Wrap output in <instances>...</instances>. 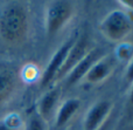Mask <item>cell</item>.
Masks as SVG:
<instances>
[{
    "label": "cell",
    "instance_id": "6da1fadb",
    "mask_svg": "<svg viewBox=\"0 0 133 130\" xmlns=\"http://www.w3.org/2000/svg\"><path fill=\"white\" fill-rule=\"evenodd\" d=\"M29 13L25 5L12 2L0 14V36L9 45L22 44L29 33Z\"/></svg>",
    "mask_w": 133,
    "mask_h": 130
},
{
    "label": "cell",
    "instance_id": "7a4b0ae2",
    "mask_svg": "<svg viewBox=\"0 0 133 130\" xmlns=\"http://www.w3.org/2000/svg\"><path fill=\"white\" fill-rule=\"evenodd\" d=\"M98 29L108 41L122 44L132 34L133 22L124 9H113L101 20Z\"/></svg>",
    "mask_w": 133,
    "mask_h": 130
},
{
    "label": "cell",
    "instance_id": "3957f363",
    "mask_svg": "<svg viewBox=\"0 0 133 130\" xmlns=\"http://www.w3.org/2000/svg\"><path fill=\"white\" fill-rule=\"evenodd\" d=\"M76 13V8L71 1L54 0L47 4L44 11V26L48 36H55L65 28Z\"/></svg>",
    "mask_w": 133,
    "mask_h": 130
},
{
    "label": "cell",
    "instance_id": "277c9868",
    "mask_svg": "<svg viewBox=\"0 0 133 130\" xmlns=\"http://www.w3.org/2000/svg\"><path fill=\"white\" fill-rule=\"evenodd\" d=\"M112 110V102L106 100L97 101L87 110L83 117V130H98L105 127Z\"/></svg>",
    "mask_w": 133,
    "mask_h": 130
},
{
    "label": "cell",
    "instance_id": "5b68a950",
    "mask_svg": "<svg viewBox=\"0 0 133 130\" xmlns=\"http://www.w3.org/2000/svg\"><path fill=\"white\" fill-rule=\"evenodd\" d=\"M116 69V61L111 59L110 56H101L84 75L82 79L83 83L92 84V86H97V84H102L111 77Z\"/></svg>",
    "mask_w": 133,
    "mask_h": 130
},
{
    "label": "cell",
    "instance_id": "8992f818",
    "mask_svg": "<svg viewBox=\"0 0 133 130\" xmlns=\"http://www.w3.org/2000/svg\"><path fill=\"white\" fill-rule=\"evenodd\" d=\"M74 42H75V39L68 40L61 47H58L57 51L54 53L53 58L49 60L46 69L43 70V73L41 75V82H40V84H41L42 88H47L49 84H51V82L55 81L56 76H57L58 72L62 68L63 63L65 61V58L68 55L69 51H70L71 46L74 45Z\"/></svg>",
    "mask_w": 133,
    "mask_h": 130
},
{
    "label": "cell",
    "instance_id": "52a82bcc",
    "mask_svg": "<svg viewBox=\"0 0 133 130\" xmlns=\"http://www.w3.org/2000/svg\"><path fill=\"white\" fill-rule=\"evenodd\" d=\"M82 108V100L77 97H69L61 101L54 113V126L57 129L66 127L72 121Z\"/></svg>",
    "mask_w": 133,
    "mask_h": 130
},
{
    "label": "cell",
    "instance_id": "ba28073f",
    "mask_svg": "<svg viewBox=\"0 0 133 130\" xmlns=\"http://www.w3.org/2000/svg\"><path fill=\"white\" fill-rule=\"evenodd\" d=\"M89 51H90L89 49V41H88V39L85 36H82V38H79V39L75 40L74 45L71 46L70 51H69L68 55H66L65 61H64V63H63L62 68H61V70L58 72L57 76H56L55 81L57 82V81H60V79L62 80L63 77H65V75L70 72L71 68H72L78 61L82 60L83 56H84Z\"/></svg>",
    "mask_w": 133,
    "mask_h": 130
},
{
    "label": "cell",
    "instance_id": "9c48e42d",
    "mask_svg": "<svg viewBox=\"0 0 133 130\" xmlns=\"http://www.w3.org/2000/svg\"><path fill=\"white\" fill-rule=\"evenodd\" d=\"M99 56V51L97 48L90 49L81 61H78L75 66L70 69V72L65 75L66 79V86L70 87L74 84L78 83V82L82 81V79L84 77V75L87 74V72L89 70V68L96 62Z\"/></svg>",
    "mask_w": 133,
    "mask_h": 130
},
{
    "label": "cell",
    "instance_id": "30bf717a",
    "mask_svg": "<svg viewBox=\"0 0 133 130\" xmlns=\"http://www.w3.org/2000/svg\"><path fill=\"white\" fill-rule=\"evenodd\" d=\"M60 91V89L55 87V88L46 91L37 102V113H39L37 116L43 122L49 121L51 117V114L55 113L56 108L58 106V101L61 98Z\"/></svg>",
    "mask_w": 133,
    "mask_h": 130
},
{
    "label": "cell",
    "instance_id": "8fae6325",
    "mask_svg": "<svg viewBox=\"0 0 133 130\" xmlns=\"http://www.w3.org/2000/svg\"><path fill=\"white\" fill-rule=\"evenodd\" d=\"M18 87V79L13 72L0 69V106L5 104L13 97Z\"/></svg>",
    "mask_w": 133,
    "mask_h": 130
},
{
    "label": "cell",
    "instance_id": "7c38bea8",
    "mask_svg": "<svg viewBox=\"0 0 133 130\" xmlns=\"http://www.w3.org/2000/svg\"><path fill=\"white\" fill-rule=\"evenodd\" d=\"M22 120L18 114H9L0 120V130H21Z\"/></svg>",
    "mask_w": 133,
    "mask_h": 130
},
{
    "label": "cell",
    "instance_id": "4fadbf2b",
    "mask_svg": "<svg viewBox=\"0 0 133 130\" xmlns=\"http://www.w3.org/2000/svg\"><path fill=\"white\" fill-rule=\"evenodd\" d=\"M44 123L39 116H34L29 120L27 126V130H46V127H44Z\"/></svg>",
    "mask_w": 133,
    "mask_h": 130
},
{
    "label": "cell",
    "instance_id": "5bb4252c",
    "mask_svg": "<svg viewBox=\"0 0 133 130\" xmlns=\"http://www.w3.org/2000/svg\"><path fill=\"white\" fill-rule=\"evenodd\" d=\"M125 80L130 84L133 83V56L131 60L129 61V63L126 66V69H125Z\"/></svg>",
    "mask_w": 133,
    "mask_h": 130
},
{
    "label": "cell",
    "instance_id": "9a60e30c",
    "mask_svg": "<svg viewBox=\"0 0 133 130\" xmlns=\"http://www.w3.org/2000/svg\"><path fill=\"white\" fill-rule=\"evenodd\" d=\"M118 4L124 8V11H132L133 12V0H119Z\"/></svg>",
    "mask_w": 133,
    "mask_h": 130
},
{
    "label": "cell",
    "instance_id": "2e32d148",
    "mask_svg": "<svg viewBox=\"0 0 133 130\" xmlns=\"http://www.w3.org/2000/svg\"><path fill=\"white\" fill-rule=\"evenodd\" d=\"M129 101H130V103H131V106H133V83L131 84V89H130Z\"/></svg>",
    "mask_w": 133,
    "mask_h": 130
},
{
    "label": "cell",
    "instance_id": "e0dca14e",
    "mask_svg": "<svg viewBox=\"0 0 133 130\" xmlns=\"http://www.w3.org/2000/svg\"><path fill=\"white\" fill-rule=\"evenodd\" d=\"M106 127V126H105ZM105 127H103V128H101V129H98V130H104V129H105Z\"/></svg>",
    "mask_w": 133,
    "mask_h": 130
}]
</instances>
